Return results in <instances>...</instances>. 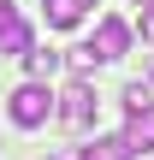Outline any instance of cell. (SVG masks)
Returning <instances> with one entry per match:
<instances>
[{
    "mask_svg": "<svg viewBox=\"0 0 154 160\" xmlns=\"http://www.w3.org/2000/svg\"><path fill=\"white\" fill-rule=\"evenodd\" d=\"M6 119H12L18 131H42V125L53 119V89H47V77L18 83V89L6 95Z\"/></svg>",
    "mask_w": 154,
    "mask_h": 160,
    "instance_id": "6da1fadb",
    "label": "cell"
},
{
    "mask_svg": "<svg viewBox=\"0 0 154 160\" xmlns=\"http://www.w3.org/2000/svg\"><path fill=\"white\" fill-rule=\"evenodd\" d=\"M53 119L71 125V131H89V119H95V89H89V77H71V83L53 95Z\"/></svg>",
    "mask_w": 154,
    "mask_h": 160,
    "instance_id": "7a4b0ae2",
    "label": "cell"
},
{
    "mask_svg": "<svg viewBox=\"0 0 154 160\" xmlns=\"http://www.w3.org/2000/svg\"><path fill=\"white\" fill-rule=\"evenodd\" d=\"M89 48H95V59H101V65H113V59H125V53H131V24H125L119 12H107V18L95 24V36H89Z\"/></svg>",
    "mask_w": 154,
    "mask_h": 160,
    "instance_id": "3957f363",
    "label": "cell"
},
{
    "mask_svg": "<svg viewBox=\"0 0 154 160\" xmlns=\"http://www.w3.org/2000/svg\"><path fill=\"white\" fill-rule=\"evenodd\" d=\"M36 48V30H30V18H18L12 6H0V53H30Z\"/></svg>",
    "mask_w": 154,
    "mask_h": 160,
    "instance_id": "277c9868",
    "label": "cell"
},
{
    "mask_svg": "<svg viewBox=\"0 0 154 160\" xmlns=\"http://www.w3.org/2000/svg\"><path fill=\"white\" fill-rule=\"evenodd\" d=\"M77 160H137V148H131V137L119 131V137H89V142L77 148Z\"/></svg>",
    "mask_w": 154,
    "mask_h": 160,
    "instance_id": "5b68a950",
    "label": "cell"
},
{
    "mask_svg": "<svg viewBox=\"0 0 154 160\" xmlns=\"http://www.w3.org/2000/svg\"><path fill=\"white\" fill-rule=\"evenodd\" d=\"M83 0H42V18H47V30H77L83 24Z\"/></svg>",
    "mask_w": 154,
    "mask_h": 160,
    "instance_id": "8992f818",
    "label": "cell"
},
{
    "mask_svg": "<svg viewBox=\"0 0 154 160\" xmlns=\"http://www.w3.org/2000/svg\"><path fill=\"white\" fill-rule=\"evenodd\" d=\"M125 137H131V148H137V154L154 148V101L142 107V113H125Z\"/></svg>",
    "mask_w": 154,
    "mask_h": 160,
    "instance_id": "52a82bcc",
    "label": "cell"
},
{
    "mask_svg": "<svg viewBox=\"0 0 154 160\" xmlns=\"http://www.w3.org/2000/svg\"><path fill=\"white\" fill-rule=\"evenodd\" d=\"M24 65H30V77H53L65 59H59L53 48H30V53H24Z\"/></svg>",
    "mask_w": 154,
    "mask_h": 160,
    "instance_id": "ba28073f",
    "label": "cell"
},
{
    "mask_svg": "<svg viewBox=\"0 0 154 160\" xmlns=\"http://www.w3.org/2000/svg\"><path fill=\"white\" fill-rule=\"evenodd\" d=\"M65 65H71V77H89V71H95L101 59H95V48L83 42V48H65Z\"/></svg>",
    "mask_w": 154,
    "mask_h": 160,
    "instance_id": "9c48e42d",
    "label": "cell"
},
{
    "mask_svg": "<svg viewBox=\"0 0 154 160\" xmlns=\"http://www.w3.org/2000/svg\"><path fill=\"white\" fill-rule=\"evenodd\" d=\"M148 101H154V89H148V83H125V89H119V107H125V113H142Z\"/></svg>",
    "mask_w": 154,
    "mask_h": 160,
    "instance_id": "30bf717a",
    "label": "cell"
},
{
    "mask_svg": "<svg viewBox=\"0 0 154 160\" xmlns=\"http://www.w3.org/2000/svg\"><path fill=\"white\" fill-rule=\"evenodd\" d=\"M142 71H148V83H154V53H148V59H142Z\"/></svg>",
    "mask_w": 154,
    "mask_h": 160,
    "instance_id": "8fae6325",
    "label": "cell"
},
{
    "mask_svg": "<svg viewBox=\"0 0 154 160\" xmlns=\"http://www.w3.org/2000/svg\"><path fill=\"white\" fill-rule=\"evenodd\" d=\"M131 6H154V0H131Z\"/></svg>",
    "mask_w": 154,
    "mask_h": 160,
    "instance_id": "7c38bea8",
    "label": "cell"
},
{
    "mask_svg": "<svg viewBox=\"0 0 154 160\" xmlns=\"http://www.w3.org/2000/svg\"><path fill=\"white\" fill-rule=\"evenodd\" d=\"M83 6H101V0H83Z\"/></svg>",
    "mask_w": 154,
    "mask_h": 160,
    "instance_id": "4fadbf2b",
    "label": "cell"
},
{
    "mask_svg": "<svg viewBox=\"0 0 154 160\" xmlns=\"http://www.w3.org/2000/svg\"><path fill=\"white\" fill-rule=\"evenodd\" d=\"M0 6H12V0H0Z\"/></svg>",
    "mask_w": 154,
    "mask_h": 160,
    "instance_id": "5bb4252c",
    "label": "cell"
}]
</instances>
